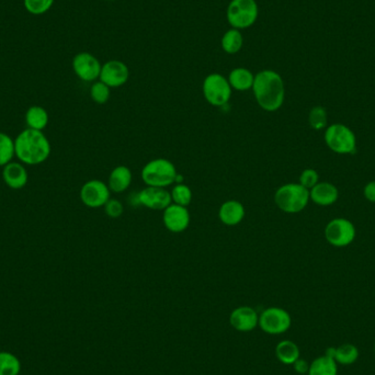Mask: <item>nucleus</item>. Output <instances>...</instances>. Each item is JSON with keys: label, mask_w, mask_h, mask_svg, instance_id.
Returning <instances> with one entry per match:
<instances>
[{"label": "nucleus", "mask_w": 375, "mask_h": 375, "mask_svg": "<svg viewBox=\"0 0 375 375\" xmlns=\"http://www.w3.org/2000/svg\"><path fill=\"white\" fill-rule=\"evenodd\" d=\"M3 183L12 190H20L26 187L29 180L26 165L20 162H10L3 167Z\"/></svg>", "instance_id": "nucleus-16"}, {"label": "nucleus", "mask_w": 375, "mask_h": 375, "mask_svg": "<svg viewBox=\"0 0 375 375\" xmlns=\"http://www.w3.org/2000/svg\"><path fill=\"white\" fill-rule=\"evenodd\" d=\"M276 356L283 365H293L297 359H300V348L291 340H282L276 344Z\"/></svg>", "instance_id": "nucleus-23"}, {"label": "nucleus", "mask_w": 375, "mask_h": 375, "mask_svg": "<svg viewBox=\"0 0 375 375\" xmlns=\"http://www.w3.org/2000/svg\"><path fill=\"white\" fill-rule=\"evenodd\" d=\"M106 1H113V0H106Z\"/></svg>", "instance_id": "nucleus-36"}, {"label": "nucleus", "mask_w": 375, "mask_h": 375, "mask_svg": "<svg viewBox=\"0 0 375 375\" xmlns=\"http://www.w3.org/2000/svg\"><path fill=\"white\" fill-rule=\"evenodd\" d=\"M253 92L256 101L267 112H276L284 102L285 86L279 73L263 69L255 75Z\"/></svg>", "instance_id": "nucleus-1"}, {"label": "nucleus", "mask_w": 375, "mask_h": 375, "mask_svg": "<svg viewBox=\"0 0 375 375\" xmlns=\"http://www.w3.org/2000/svg\"><path fill=\"white\" fill-rule=\"evenodd\" d=\"M141 176L147 187L166 188L176 183L178 172L170 160L157 158L143 167Z\"/></svg>", "instance_id": "nucleus-4"}, {"label": "nucleus", "mask_w": 375, "mask_h": 375, "mask_svg": "<svg viewBox=\"0 0 375 375\" xmlns=\"http://www.w3.org/2000/svg\"><path fill=\"white\" fill-rule=\"evenodd\" d=\"M308 375H337L338 365L333 358L327 354L316 358L310 365Z\"/></svg>", "instance_id": "nucleus-25"}, {"label": "nucleus", "mask_w": 375, "mask_h": 375, "mask_svg": "<svg viewBox=\"0 0 375 375\" xmlns=\"http://www.w3.org/2000/svg\"><path fill=\"white\" fill-rule=\"evenodd\" d=\"M110 94H111V88L101 81H97L92 83L90 88V97L96 103H107L108 100L110 99Z\"/></svg>", "instance_id": "nucleus-30"}, {"label": "nucleus", "mask_w": 375, "mask_h": 375, "mask_svg": "<svg viewBox=\"0 0 375 375\" xmlns=\"http://www.w3.org/2000/svg\"><path fill=\"white\" fill-rule=\"evenodd\" d=\"M229 324L235 331L240 333H249L257 328L259 324V314L255 308L250 306H240L231 312Z\"/></svg>", "instance_id": "nucleus-15"}, {"label": "nucleus", "mask_w": 375, "mask_h": 375, "mask_svg": "<svg viewBox=\"0 0 375 375\" xmlns=\"http://www.w3.org/2000/svg\"><path fill=\"white\" fill-rule=\"evenodd\" d=\"M109 185L98 179H92L83 183L81 189V202L90 208H98L104 206L110 200Z\"/></svg>", "instance_id": "nucleus-11"}, {"label": "nucleus", "mask_w": 375, "mask_h": 375, "mask_svg": "<svg viewBox=\"0 0 375 375\" xmlns=\"http://www.w3.org/2000/svg\"><path fill=\"white\" fill-rule=\"evenodd\" d=\"M259 6L256 0H231L226 9V19L231 28L248 29L257 22Z\"/></svg>", "instance_id": "nucleus-5"}, {"label": "nucleus", "mask_w": 375, "mask_h": 375, "mask_svg": "<svg viewBox=\"0 0 375 375\" xmlns=\"http://www.w3.org/2000/svg\"><path fill=\"white\" fill-rule=\"evenodd\" d=\"M363 194H365L367 200L370 201V202H375V181H371V183L365 185Z\"/></svg>", "instance_id": "nucleus-35"}, {"label": "nucleus", "mask_w": 375, "mask_h": 375, "mask_svg": "<svg viewBox=\"0 0 375 375\" xmlns=\"http://www.w3.org/2000/svg\"><path fill=\"white\" fill-rule=\"evenodd\" d=\"M326 354L342 365H353L359 359V350L353 344H344L337 348H328Z\"/></svg>", "instance_id": "nucleus-21"}, {"label": "nucleus", "mask_w": 375, "mask_h": 375, "mask_svg": "<svg viewBox=\"0 0 375 375\" xmlns=\"http://www.w3.org/2000/svg\"><path fill=\"white\" fill-rule=\"evenodd\" d=\"M162 221L169 232L183 233L190 224V213L185 206L172 203L165 208Z\"/></svg>", "instance_id": "nucleus-14"}, {"label": "nucleus", "mask_w": 375, "mask_h": 375, "mask_svg": "<svg viewBox=\"0 0 375 375\" xmlns=\"http://www.w3.org/2000/svg\"><path fill=\"white\" fill-rule=\"evenodd\" d=\"M24 3L28 12L39 16L52 8L54 0H24Z\"/></svg>", "instance_id": "nucleus-31"}, {"label": "nucleus", "mask_w": 375, "mask_h": 375, "mask_svg": "<svg viewBox=\"0 0 375 375\" xmlns=\"http://www.w3.org/2000/svg\"><path fill=\"white\" fill-rule=\"evenodd\" d=\"M325 238L335 247H346L356 238V227L349 219H333L326 226Z\"/></svg>", "instance_id": "nucleus-9"}, {"label": "nucleus", "mask_w": 375, "mask_h": 375, "mask_svg": "<svg viewBox=\"0 0 375 375\" xmlns=\"http://www.w3.org/2000/svg\"><path fill=\"white\" fill-rule=\"evenodd\" d=\"M52 147L42 131L26 128L15 138V153L18 162L26 166H38L47 162Z\"/></svg>", "instance_id": "nucleus-2"}, {"label": "nucleus", "mask_w": 375, "mask_h": 375, "mask_svg": "<svg viewBox=\"0 0 375 375\" xmlns=\"http://www.w3.org/2000/svg\"><path fill=\"white\" fill-rule=\"evenodd\" d=\"M318 179H319V176L316 170L310 169V168L305 169L300 176V185L310 190L314 185H317Z\"/></svg>", "instance_id": "nucleus-33"}, {"label": "nucleus", "mask_w": 375, "mask_h": 375, "mask_svg": "<svg viewBox=\"0 0 375 375\" xmlns=\"http://www.w3.org/2000/svg\"><path fill=\"white\" fill-rule=\"evenodd\" d=\"M130 69L122 60H111L102 64L99 81L110 88H119L128 83Z\"/></svg>", "instance_id": "nucleus-12"}, {"label": "nucleus", "mask_w": 375, "mask_h": 375, "mask_svg": "<svg viewBox=\"0 0 375 375\" xmlns=\"http://www.w3.org/2000/svg\"><path fill=\"white\" fill-rule=\"evenodd\" d=\"M132 183V172L126 166H117L109 176V189L115 193L128 190Z\"/></svg>", "instance_id": "nucleus-20"}, {"label": "nucleus", "mask_w": 375, "mask_h": 375, "mask_svg": "<svg viewBox=\"0 0 375 375\" xmlns=\"http://www.w3.org/2000/svg\"><path fill=\"white\" fill-rule=\"evenodd\" d=\"M172 202L178 206H185L187 208L192 201V191L188 185L183 183H178L172 188Z\"/></svg>", "instance_id": "nucleus-28"}, {"label": "nucleus", "mask_w": 375, "mask_h": 375, "mask_svg": "<svg viewBox=\"0 0 375 375\" xmlns=\"http://www.w3.org/2000/svg\"><path fill=\"white\" fill-rule=\"evenodd\" d=\"M310 190L300 183L281 185L274 194L276 206L285 213L295 214L303 211L310 201Z\"/></svg>", "instance_id": "nucleus-3"}, {"label": "nucleus", "mask_w": 375, "mask_h": 375, "mask_svg": "<svg viewBox=\"0 0 375 375\" xmlns=\"http://www.w3.org/2000/svg\"><path fill=\"white\" fill-rule=\"evenodd\" d=\"M15 157V140L8 134L0 132V167L12 162Z\"/></svg>", "instance_id": "nucleus-27"}, {"label": "nucleus", "mask_w": 375, "mask_h": 375, "mask_svg": "<svg viewBox=\"0 0 375 375\" xmlns=\"http://www.w3.org/2000/svg\"><path fill=\"white\" fill-rule=\"evenodd\" d=\"M374 350H375V346H374Z\"/></svg>", "instance_id": "nucleus-37"}, {"label": "nucleus", "mask_w": 375, "mask_h": 375, "mask_svg": "<svg viewBox=\"0 0 375 375\" xmlns=\"http://www.w3.org/2000/svg\"><path fill=\"white\" fill-rule=\"evenodd\" d=\"M74 73L83 81L92 83L99 79L102 64L92 53L81 52L73 58Z\"/></svg>", "instance_id": "nucleus-10"}, {"label": "nucleus", "mask_w": 375, "mask_h": 375, "mask_svg": "<svg viewBox=\"0 0 375 375\" xmlns=\"http://www.w3.org/2000/svg\"><path fill=\"white\" fill-rule=\"evenodd\" d=\"M138 203L156 211H164L172 203V194L166 188L147 187L138 193Z\"/></svg>", "instance_id": "nucleus-13"}, {"label": "nucleus", "mask_w": 375, "mask_h": 375, "mask_svg": "<svg viewBox=\"0 0 375 375\" xmlns=\"http://www.w3.org/2000/svg\"><path fill=\"white\" fill-rule=\"evenodd\" d=\"M221 47L226 54L235 55L240 53L244 47L242 31L234 28L227 30L222 37Z\"/></svg>", "instance_id": "nucleus-24"}, {"label": "nucleus", "mask_w": 375, "mask_h": 375, "mask_svg": "<svg viewBox=\"0 0 375 375\" xmlns=\"http://www.w3.org/2000/svg\"><path fill=\"white\" fill-rule=\"evenodd\" d=\"M308 123L310 128L316 131H321L327 126V112L326 109L321 106L312 108L308 115Z\"/></svg>", "instance_id": "nucleus-29"}, {"label": "nucleus", "mask_w": 375, "mask_h": 375, "mask_svg": "<svg viewBox=\"0 0 375 375\" xmlns=\"http://www.w3.org/2000/svg\"><path fill=\"white\" fill-rule=\"evenodd\" d=\"M339 191L336 185L329 183H318L310 189V199L321 206H328L338 200Z\"/></svg>", "instance_id": "nucleus-18"}, {"label": "nucleus", "mask_w": 375, "mask_h": 375, "mask_svg": "<svg viewBox=\"0 0 375 375\" xmlns=\"http://www.w3.org/2000/svg\"><path fill=\"white\" fill-rule=\"evenodd\" d=\"M291 325V315L284 308L272 306V308L263 310L259 314L258 326L263 333L268 335H272V336L282 335L289 331Z\"/></svg>", "instance_id": "nucleus-8"}, {"label": "nucleus", "mask_w": 375, "mask_h": 375, "mask_svg": "<svg viewBox=\"0 0 375 375\" xmlns=\"http://www.w3.org/2000/svg\"><path fill=\"white\" fill-rule=\"evenodd\" d=\"M20 372L21 361L16 354L0 351V375H19Z\"/></svg>", "instance_id": "nucleus-26"}, {"label": "nucleus", "mask_w": 375, "mask_h": 375, "mask_svg": "<svg viewBox=\"0 0 375 375\" xmlns=\"http://www.w3.org/2000/svg\"><path fill=\"white\" fill-rule=\"evenodd\" d=\"M229 85L238 92H247L253 88L255 75L246 67H236L228 74L227 77Z\"/></svg>", "instance_id": "nucleus-19"}, {"label": "nucleus", "mask_w": 375, "mask_h": 375, "mask_svg": "<svg viewBox=\"0 0 375 375\" xmlns=\"http://www.w3.org/2000/svg\"><path fill=\"white\" fill-rule=\"evenodd\" d=\"M245 208L240 201L229 200L222 204L219 210V217L222 223L227 226H236L245 217Z\"/></svg>", "instance_id": "nucleus-17"}, {"label": "nucleus", "mask_w": 375, "mask_h": 375, "mask_svg": "<svg viewBox=\"0 0 375 375\" xmlns=\"http://www.w3.org/2000/svg\"><path fill=\"white\" fill-rule=\"evenodd\" d=\"M202 92L208 103L214 107H223L232 98L233 89L226 77L212 73L204 78Z\"/></svg>", "instance_id": "nucleus-6"}, {"label": "nucleus", "mask_w": 375, "mask_h": 375, "mask_svg": "<svg viewBox=\"0 0 375 375\" xmlns=\"http://www.w3.org/2000/svg\"><path fill=\"white\" fill-rule=\"evenodd\" d=\"M24 121L28 125L26 128L43 132L49 124L50 117L44 108L41 107V106H32L26 110Z\"/></svg>", "instance_id": "nucleus-22"}, {"label": "nucleus", "mask_w": 375, "mask_h": 375, "mask_svg": "<svg viewBox=\"0 0 375 375\" xmlns=\"http://www.w3.org/2000/svg\"><path fill=\"white\" fill-rule=\"evenodd\" d=\"M293 367H294L295 372L299 373V374H306L308 372V369H310L308 361H305L304 359H301V358L293 363Z\"/></svg>", "instance_id": "nucleus-34"}, {"label": "nucleus", "mask_w": 375, "mask_h": 375, "mask_svg": "<svg viewBox=\"0 0 375 375\" xmlns=\"http://www.w3.org/2000/svg\"><path fill=\"white\" fill-rule=\"evenodd\" d=\"M324 138L329 149L337 154H353L357 149V138L346 125H331L326 128Z\"/></svg>", "instance_id": "nucleus-7"}, {"label": "nucleus", "mask_w": 375, "mask_h": 375, "mask_svg": "<svg viewBox=\"0 0 375 375\" xmlns=\"http://www.w3.org/2000/svg\"><path fill=\"white\" fill-rule=\"evenodd\" d=\"M104 212L107 214L108 217H112V219H117L122 215L124 212V206H123L121 201L117 200V199H110L107 203L104 204Z\"/></svg>", "instance_id": "nucleus-32"}]
</instances>
